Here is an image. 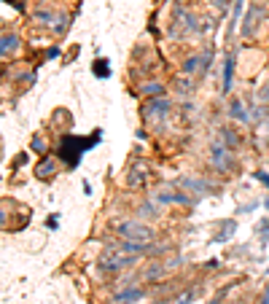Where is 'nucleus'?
Here are the masks:
<instances>
[{
  "label": "nucleus",
  "mask_w": 269,
  "mask_h": 304,
  "mask_svg": "<svg viewBox=\"0 0 269 304\" xmlns=\"http://www.w3.org/2000/svg\"><path fill=\"white\" fill-rule=\"evenodd\" d=\"M62 143H67V146H60V156L62 159H67V165H78V159H81V154L84 151H89L95 143H100V132H95L92 137H86V140H81V137H73V135H65L62 137Z\"/></svg>",
  "instance_id": "nucleus-1"
},
{
  "label": "nucleus",
  "mask_w": 269,
  "mask_h": 304,
  "mask_svg": "<svg viewBox=\"0 0 269 304\" xmlns=\"http://www.w3.org/2000/svg\"><path fill=\"white\" fill-rule=\"evenodd\" d=\"M119 235L124 237V240H130V242H137V245H151V240H154V231H151L148 226H143L140 221H121L119 226Z\"/></svg>",
  "instance_id": "nucleus-2"
},
{
  "label": "nucleus",
  "mask_w": 269,
  "mask_h": 304,
  "mask_svg": "<svg viewBox=\"0 0 269 304\" xmlns=\"http://www.w3.org/2000/svg\"><path fill=\"white\" fill-rule=\"evenodd\" d=\"M154 200L159 205H170V202H178V205H194V200L189 194H183V191H175L170 189V186H165V189H159V194L154 196Z\"/></svg>",
  "instance_id": "nucleus-3"
},
{
  "label": "nucleus",
  "mask_w": 269,
  "mask_h": 304,
  "mask_svg": "<svg viewBox=\"0 0 269 304\" xmlns=\"http://www.w3.org/2000/svg\"><path fill=\"white\" fill-rule=\"evenodd\" d=\"M261 16H264V8H261V3H253V6L248 8V14H245V19H242V35H245V38L256 32V27H259Z\"/></svg>",
  "instance_id": "nucleus-4"
},
{
  "label": "nucleus",
  "mask_w": 269,
  "mask_h": 304,
  "mask_svg": "<svg viewBox=\"0 0 269 304\" xmlns=\"http://www.w3.org/2000/svg\"><path fill=\"white\" fill-rule=\"evenodd\" d=\"M135 259H127V256H119V253H105L102 259H100V270L102 272H116L119 266H127V264H132Z\"/></svg>",
  "instance_id": "nucleus-5"
},
{
  "label": "nucleus",
  "mask_w": 269,
  "mask_h": 304,
  "mask_svg": "<svg viewBox=\"0 0 269 304\" xmlns=\"http://www.w3.org/2000/svg\"><path fill=\"white\" fill-rule=\"evenodd\" d=\"M210 162H213V167L216 170H235V162H231V156H229V151L224 148V146H213V154H210Z\"/></svg>",
  "instance_id": "nucleus-6"
},
{
  "label": "nucleus",
  "mask_w": 269,
  "mask_h": 304,
  "mask_svg": "<svg viewBox=\"0 0 269 304\" xmlns=\"http://www.w3.org/2000/svg\"><path fill=\"white\" fill-rule=\"evenodd\" d=\"M148 181V165L146 162H135V165L130 167V178H127V183L132 186V189H137V186H146Z\"/></svg>",
  "instance_id": "nucleus-7"
},
{
  "label": "nucleus",
  "mask_w": 269,
  "mask_h": 304,
  "mask_svg": "<svg viewBox=\"0 0 269 304\" xmlns=\"http://www.w3.org/2000/svg\"><path fill=\"white\" fill-rule=\"evenodd\" d=\"M167 111H170V102H167L165 97L151 100V102H146V108H143V113H146V116H165Z\"/></svg>",
  "instance_id": "nucleus-8"
},
{
  "label": "nucleus",
  "mask_w": 269,
  "mask_h": 304,
  "mask_svg": "<svg viewBox=\"0 0 269 304\" xmlns=\"http://www.w3.org/2000/svg\"><path fill=\"white\" fill-rule=\"evenodd\" d=\"M181 186H186V189H194L196 194H216V191H218L216 186H210V183H205V181H196V178H183Z\"/></svg>",
  "instance_id": "nucleus-9"
},
{
  "label": "nucleus",
  "mask_w": 269,
  "mask_h": 304,
  "mask_svg": "<svg viewBox=\"0 0 269 304\" xmlns=\"http://www.w3.org/2000/svg\"><path fill=\"white\" fill-rule=\"evenodd\" d=\"M231 73H235V54H229L224 62V92H231Z\"/></svg>",
  "instance_id": "nucleus-10"
},
{
  "label": "nucleus",
  "mask_w": 269,
  "mask_h": 304,
  "mask_svg": "<svg viewBox=\"0 0 269 304\" xmlns=\"http://www.w3.org/2000/svg\"><path fill=\"white\" fill-rule=\"evenodd\" d=\"M19 49V38L16 35H8V32H3V49H0V54L3 57H8V54H14Z\"/></svg>",
  "instance_id": "nucleus-11"
},
{
  "label": "nucleus",
  "mask_w": 269,
  "mask_h": 304,
  "mask_svg": "<svg viewBox=\"0 0 269 304\" xmlns=\"http://www.w3.org/2000/svg\"><path fill=\"white\" fill-rule=\"evenodd\" d=\"M200 65H205V57L194 54V57H189V60L183 62V73H186V76H194L196 70H200Z\"/></svg>",
  "instance_id": "nucleus-12"
},
{
  "label": "nucleus",
  "mask_w": 269,
  "mask_h": 304,
  "mask_svg": "<svg viewBox=\"0 0 269 304\" xmlns=\"http://www.w3.org/2000/svg\"><path fill=\"white\" fill-rule=\"evenodd\" d=\"M140 296H143V291H140V288H132V291H124V294H119L113 301H116V304H132V301H140Z\"/></svg>",
  "instance_id": "nucleus-13"
},
{
  "label": "nucleus",
  "mask_w": 269,
  "mask_h": 304,
  "mask_svg": "<svg viewBox=\"0 0 269 304\" xmlns=\"http://www.w3.org/2000/svg\"><path fill=\"white\" fill-rule=\"evenodd\" d=\"M51 172H57V165H54V162L51 159H43L41 162V165L38 167H35V175H38V178H51Z\"/></svg>",
  "instance_id": "nucleus-14"
},
{
  "label": "nucleus",
  "mask_w": 269,
  "mask_h": 304,
  "mask_svg": "<svg viewBox=\"0 0 269 304\" xmlns=\"http://www.w3.org/2000/svg\"><path fill=\"white\" fill-rule=\"evenodd\" d=\"M140 92L148 95V97H162V95H165V86H162V84H146V86H140Z\"/></svg>",
  "instance_id": "nucleus-15"
},
{
  "label": "nucleus",
  "mask_w": 269,
  "mask_h": 304,
  "mask_svg": "<svg viewBox=\"0 0 269 304\" xmlns=\"http://www.w3.org/2000/svg\"><path fill=\"white\" fill-rule=\"evenodd\" d=\"M235 119H240V121H248V113L242 111V102L240 100H231V111H229Z\"/></svg>",
  "instance_id": "nucleus-16"
},
{
  "label": "nucleus",
  "mask_w": 269,
  "mask_h": 304,
  "mask_svg": "<svg viewBox=\"0 0 269 304\" xmlns=\"http://www.w3.org/2000/svg\"><path fill=\"white\" fill-rule=\"evenodd\" d=\"M235 226H237L235 221H229V224H226V226H224V229H221L218 235H216V242H226V240L231 237V231H235Z\"/></svg>",
  "instance_id": "nucleus-17"
},
{
  "label": "nucleus",
  "mask_w": 269,
  "mask_h": 304,
  "mask_svg": "<svg viewBox=\"0 0 269 304\" xmlns=\"http://www.w3.org/2000/svg\"><path fill=\"white\" fill-rule=\"evenodd\" d=\"M221 140H224L226 148H237V135L231 130H221Z\"/></svg>",
  "instance_id": "nucleus-18"
},
{
  "label": "nucleus",
  "mask_w": 269,
  "mask_h": 304,
  "mask_svg": "<svg viewBox=\"0 0 269 304\" xmlns=\"http://www.w3.org/2000/svg\"><path fill=\"white\" fill-rule=\"evenodd\" d=\"M32 19H38V22H43V25H51L54 27V14H49V11H35Z\"/></svg>",
  "instance_id": "nucleus-19"
},
{
  "label": "nucleus",
  "mask_w": 269,
  "mask_h": 304,
  "mask_svg": "<svg viewBox=\"0 0 269 304\" xmlns=\"http://www.w3.org/2000/svg\"><path fill=\"white\" fill-rule=\"evenodd\" d=\"M256 231H259L261 242H269V221H259V226H256Z\"/></svg>",
  "instance_id": "nucleus-20"
},
{
  "label": "nucleus",
  "mask_w": 269,
  "mask_h": 304,
  "mask_svg": "<svg viewBox=\"0 0 269 304\" xmlns=\"http://www.w3.org/2000/svg\"><path fill=\"white\" fill-rule=\"evenodd\" d=\"M111 70H108V60H100V62H95V76H100V78H105Z\"/></svg>",
  "instance_id": "nucleus-21"
},
{
  "label": "nucleus",
  "mask_w": 269,
  "mask_h": 304,
  "mask_svg": "<svg viewBox=\"0 0 269 304\" xmlns=\"http://www.w3.org/2000/svg\"><path fill=\"white\" fill-rule=\"evenodd\" d=\"M194 296H196V291H186V294H181V296H178V301H175V304H191V301H194Z\"/></svg>",
  "instance_id": "nucleus-22"
},
{
  "label": "nucleus",
  "mask_w": 269,
  "mask_h": 304,
  "mask_svg": "<svg viewBox=\"0 0 269 304\" xmlns=\"http://www.w3.org/2000/svg\"><path fill=\"white\" fill-rule=\"evenodd\" d=\"M32 151H35V154H43V151H46L43 137H32Z\"/></svg>",
  "instance_id": "nucleus-23"
},
{
  "label": "nucleus",
  "mask_w": 269,
  "mask_h": 304,
  "mask_svg": "<svg viewBox=\"0 0 269 304\" xmlns=\"http://www.w3.org/2000/svg\"><path fill=\"white\" fill-rule=\"evenodd\" d=\"M259 97H261L264 102H269V81H266V84L261 86V92H259Z\"/></svg>",
  "instance_id": "nucleus-24"
},
{
  "label": "nucleus",
  "mask_w": 269,
  "mask_h": 304,
  "mask_svg": "<svg viewBox=\"0 0 269 304\" xmlns=\"http://www.w3.org/2000/svg\"><path fill=\"white\" fill-rule=\"evenodd\" d=\"M256 304H269V285L261 291V296H259V301H256Z\"/></svg>",
  "instance_id": "nucleus-25"
},
{
  "label": "nucleus",
  "mask_w": 269,
  "mask_h": 304,
  "mask_svg": "<svg viewBox=\"0 0 269 304\" xmlns=\"http://www.w3.org/2000/svg\"><path fill=\"white\" fill-rule=\"evenodd\" d=\"M57 218H60V216H51V218H49V229H57V226H60V221H57Z\"/></svg>",
  "instance_id": "nucleus-26"
},
{
  "label": "nucleus",
  "mask_w": 269,
  "mask_h": 304,
  "mask_svg": "<svg viewBox=\"0 0 269 304\" xmlns=\"http://www.w3.org/2000/svg\"><path fill=\"white\" fill-rule=\"evenodd\" d=\"M256 178H259L261 183H266V186H269V175H266V172H256Z\"/></svg>",
  "instance_id": "nucleus-27"
},
{
  "label": "nucleus",
  "mask_w": 269,
  "mask_h": 304,
  "mask_svg": "<svg viewBox=\"0 0 269 304\" xmlns=\"http://www.w3.org/2000/svg\"><path fill=\"white\" fill-rule=\"evenodd\" d=\"M213 3L221 8V11H226V6H229V0H213Z\"/></svg>",
  "instance_id": "nucleus-28"
}]
</instances>
